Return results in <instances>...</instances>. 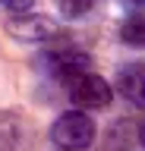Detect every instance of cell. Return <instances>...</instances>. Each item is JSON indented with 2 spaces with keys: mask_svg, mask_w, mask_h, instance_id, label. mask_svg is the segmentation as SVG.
Returning a JSON list of instances; mask_svg holds the SVG:
<instances>
[{
  "mask_svg": "<svg viewBox=\"0 0 145 151\" xmlns=\"http://www.w3.org/2000/svg\"><path fill=\"white\" fill-rule=\"evenodd\" d=\"M50 139L63 151H85L95 142V123L85 110H69L63 116H57L54 129H50Z\"/></svg>",
  "mask_w": 145,
  "mask_h": 151,
  "instance_id": "obj_1",
  "label": "cell"
},
{
  "mask_svg": "<svg viewBox=\"0 0 145 151\" xmlns=\"http://www.w3.org/2000/svg\"><path fill=\"white\" fill-rule=\"evenodd\" d=\"M66 91H69V101L76 104L79 110H98V107H107L114 91H110V85L95 73H82L76 79H69L66 82Z\"/></svg>",
  "mask_w": 145,
  "mask_h": 151,
  "instance_id": "obj_2",
  "label": "cell"
},
{
  "mask_svg": "<svg viewBox=\"0 0 145 151\" xmlns=\"http://www.w3.org/2000/svg\"><path fill=\"white\" fill-rule=\"evenodd\" d=\"M6 32L19 41H50L57 35V22L44 13H16L6 22Z\"/></svg>",
  "mask_w": 145,
  "mask_h": 151,
  "instance_id": "obj_3",
  "label": "cell"
},
{
  "mask_svg": "<svg viewBox=\"0 0 145 151\" xmlns=\"http://www.w3.org/2000/svg\"><path fill=\"white\" fill-rule=\"evenodd\" d=\"M48 69L54 79L66 85L69 79H76L82 73H92V57L79 47H60V50H50L48 54Z\"/></svg>",
  "mask_w": 145,
  "mask_h": 151,
  "instance_id": "obj_4",
  "label": "cell"
},
{
  "mask_svg": "<svg viewBox=\"0 0 145 151\" xmlns=\"http://www.w3.org/2000/svg\"><path fill=\"white\" fill-rule=\"evenodd\" d=\"M117 88L126 101L145 110V63H126L117 73Z\"/></svg>",
  "mask_w": 145,
  "mask_h": 151,
  "instance_id": "obj_5",
  "label": "cell"
},
{
  "mask_svg": "<svg viewBox=\"0 0 145 151\" xmlns=\"http://www.w3.org/2000/svg\"><path fill=\"white\" fill-rule=\"evenodd\" d=\"M120 38L126 44H136V47H145V16H129L120 25Z\"/></svg>",
  "mask_w": 145,
  "mask_h": 151,
  "instance_id": "obj_6",
  "label": "cell"
},
{
  "mask_svg": "<svg viewBox=\"0 0 145 151\" xmlns=\"http://www.w3.org/2000/svg\"><path fill=\"white\" fill-rule=\"evenodd\" d=\"M57 6H60V13L66 19H79V16H85L88 9L95 6V0H57Z\"/></svg>",
  "mask_w": 145,
  "mask_h": 151,
  "instance_id": "obj_7",
  "label": "cell"
},
{
  "mask_svg": "<svg viewBox=\"0 0 145 151\" xmlns=\"http://www.w3.org/2000/svg\"><path fill=\"white\" fill-rule=\"evenodd\" d=\"M6 9H16V13H25V9L32 6V0H0Z\"/></svg>",
  "mask_w": 145,
  "mask_h": 151,
  "instance_id": "obj_8",
  "label": "cell"
},
{
  "mask_svg": "<svg viewBox=\"0 0 145 151\" xmlns=\"http://www.w3.org/2000/svg\"><path fill=\"white\" fill-rule=\"evenodd\" d=\"M129 6H139V9H145V0H126Z\"/></svg>",
  "mask_w": 145,
  "mask_h": 151,
  "instance_id": "obj_9",
  "label": "cell"
},
{
  "mask_svg": "<svg viewBox=\"0 0 145 151\" xmlns=\"http://www.w3.org/2000/svg\"><path fill=\"white\" fill-rule=\"evenodd\" d=\"M139 142H142V148H145V123H142V129H139Z\"/></svg>",
  "mask_w": 145,
  "mask_h": 151,
  "instance_id": "obj_10",
  "label": "cell"
}]
</instances>
